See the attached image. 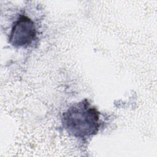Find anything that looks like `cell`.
<instances>
[{"instance_id": "obj_1", "label": "cell", "mask_w": 157, "mask_h": 157, "mask_svg": "<svg viewBox=\"0 0 157 157\" xmlns=\"http://www.w3.org/2000/svg\"><path fill=\"white\" fill-rule=\"evenodd\" d=\"M62 124L74 137L87 138L98 132L99 113L87 99H84L72 105L63 114Z\"/></svg>"}, {"instance_id": "obj_2", "label": "cell", "mask_w": 157, "mask_h": 157, "mask_svg": "<svg viewBox=\"0 0 157 157\" xmlns=\"http://www.w3.org/2000/svg\"><path fill=\"white\" fill-rule=\"evenodd\" d=\"M36 37V28L34 21L25 15H20L13 25L9 39L15 47H22L31 44Z\"/></svg>"}]
</instances>
